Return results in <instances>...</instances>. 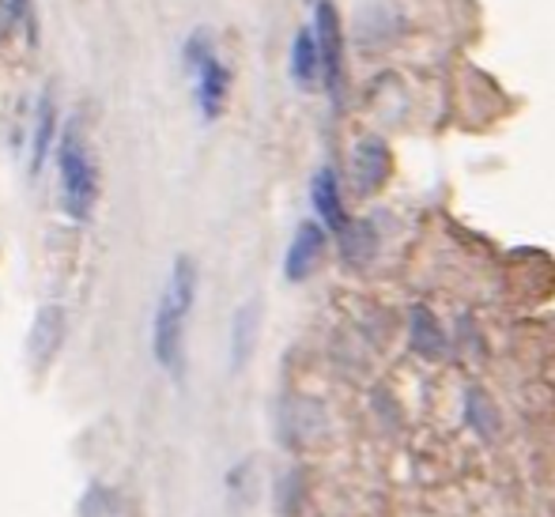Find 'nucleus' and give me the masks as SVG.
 I'll use <instances>...</instances> for the list:
<instances>
[{
	"label": "nucleus",
	"instance_id": "nucleus-15",
	"mask_svg": "<svg viewBox=\"0 0 555 517\" xmlns=\"http://www.w3.org/2000/svg\"><path fill=\"white\" fill-rule=\"evenodd\" d=\"M121 506H117V495L111 488H91L80 503V517H117Z\"/></svg>",
	"mask_w": 555,
	"mask_h": 517
},
{
	"label": "nucleus",
	"instance_id": "nucleus-9",
	"mask_svg": "<svg viewBox=\"0 0 555 517\" xmlns=\"http://www.w3.org/2000/svg\"><path fill=\"white\" fill-rule=\"evenodd\" d=\"M310 201H314L318 219H322L330 231L340 234L344 227H348V216H344V208H340V182H336V175L330 167H322L314 175V182H310Z\"/></svg>",
	"mask_w": 555,
	"mask_h": 517
},
{
	"label": "nucleus",
	"instance_id": "nucleus-4",
	"mask_svg": "<svg viewBox=\"0 0 555 517\" xmlns=\"http://www.w3.org/2000/svg\"><path fill=\"white\" fill-rule=\"evenodd\" d=\"M314 35L318 50H322V83L330 91L333 103H340L344 91V35H340V15L330 0H318L314 8Z\"/></svg>",
	"mask_w": 555,
	"mask_h": 517
},
{
	"label": "nucleus",
	"instance_id": "nucleus-3",
	"mask_svg": "<svg viewBox=\"0 0 555 517\" xmlns=\"http://www.w3.org/2000/svg\"><path fill=\"white\" fill-rule=\"evenodd\" d=\"M185 65L193 68V80H197V106L208 121L223 114V103H227V91H231V73L227 65L212 53L205 35H193L190 46H185Z\"/></svg>",
	"mask_w": 555,
	"mask_h": 517
},
{
	"label": "nucleus",
	"instance_id": "nucleus-1",
	"mask_svg": "<svg viewBox=\"0 0 555 517\" xmlns=\"http://www.w3.org/2000/svg\"><path fill=\"white\" fill-rule=\"evenodd\" d=\"M197 299V264L190 257H178L170 269L167 292L155 310V328H152V348L163 371H170L175 378L185 374V318Z\"/></svg>",
	"mask_w": 555,
	"mask_h": 517
},
{
	"label": "nucleus",
	"instance_id": "nucleus-2",
	"mask_svg": "<svg viewBox=\"0 0 555 517\" xmlns=\"http://www.w3.org/2000/svg\"><path fill=\"white\" fill-rule=\"evenodd\" d=\"M57 170H61V201H65V211L73 219H88L99 197V178L88 144L80 140V125H68L61 132Z\"/></svg>",
	"mask_w": 555,
	"mask_h": 517
},
{
	"label": "nucleus",
	"instance_id": "nucleus-14",
	"mask_svg": "<svg viewBox=\"0 0 555 517\" xmlns=\"http://www.w3.org/2000/svg\"><path fill=\"white\" fill-rule=\"evenodd\" d=\"M465 423L476 430L480 438H495V404H491V397L483 393V389H468L465 393Z\"/></svg>",
	"mask_w": 555,
	"mask_h": 517
},
{
	"label": "nucleus",
	"instance_id": "nucleus-5",
	"mask_svg": "<svg viewBox=\"0 0 555 517\" xmlns=\"http://www.w3.org/2000/svg\"><path fill=\"white\" fill-rule=\"evenodd\" d=\"M351 175H356V190L363 193H378L382 185L389 182V175H393V155H389V147L382 144L378 137H366L356 144V152H351Z\"/></svg>",
	"mask_w": 555,
	"mask_h": 517
},
{
	"label": "nucleus",
	"instance_id": "nucleus-7",
	"mask_svg": "<svg viewBox=\"0 0 555 517\" xmlns=\"http://www.w3.org/2000/svg\"><path fill=\"white\" fill-rule=\"evenodd\" d=\"M61 340H65V310L61 307H42L30 325V336H27V351H30V363L42 371V366L53 363L57 356Z\"/></svg>",
	"mask_w": 555,
	"mask_h": 517
},
{
	"label": "nucleus",
	"instance_id": "nucleus-13",
	"mask_svg": "<svg viewBox=\"0 0 555 517\" xmlns=\"http://www.w3.org/2000/svg\"><path fill=\"white\" fill-rule=\"evenodd\" d=\"M53 125H57V106H53V95L46 91L38 99V121H35V155H30V170H42L46 155H50V144H53Z\"/></svg>",
	"mask_w": 555,
	"mask_h": 517
},
{
	"label": "nucleus",
	"instance_id": "nucleus-12",
	"mask_svg": "<svg viewBox=\"0 0 555 517\" xmlns=\"http://www.w3.org/2000/svg\"><path fill=\"white\" fill-rule=\"evenodd\" d=\"M336 238H340L344 261H351V264L371 261L374 249H378V238H374V227H371V223H363V219H348V227H344V231L336 234Z\"/></svg>",
	"mask_w": 555,
	"mask_h": 517
},
{
	"label": "nucleus",
	"instance_id": "nucleus-11",
	"mask_svg": "<svg viewBox=\"0 0 555 517\" xmlns=\"http://www.w3.org/2000/svg\"><path fill=\"white\" fill-rule=\"evenodd\" d=\"M257 302H242L231 318V371H242L246 359L254 356V340H257Z\"/></svg>",
	"mask_w": 555,
	"mask_h": 517
},
{
	"label": "nucleus",
	"instance_id": "nucleus-8",
	"mask_svg": "<svg viewBox=\"0 0 555 517\" xmlns=\"http://www.w3.org/2000/svg\"><path fill=\"white\" fill-rule=\"evenodd\" d=\"M409 344H412V351L424 359H442L446 348H450L446 328L439 325V318H435L427 307L409 310Z\"/></svg>",
	"mask_w": 555,
	"mask_h": 517
},
{
	"label": "nucleus",
	"instance_id": "nucleus-17",
	"mask_svg": "<svg viewBox=\"0 0 555 517\" xmlns=\"http://www.w3.org/2000/svg\"><path fill=\"white\" fill-rule=\"evenodd\" d=\"M12 20H15V15H12V12H8V8H4V4H0V38H4V35H8V27H12Z\"/></svg>",
	"mask_w": 555,
	"mask_h": 517
},
{
	"label": "nucleus",
	"instance_id": "nucleus-10",
	"mask_svg": "<svg viewBox=\"0 0 555 517\" xmlns=\"http://www.w3.org/2000/svg\"><path fill=\"white\" fill-rule=\"evenodd\" d=\"M292 80L302 91L318 88L322 80V50H318V35L310 27H302L292 42Z\"/></svg>",
	"mask_w": 555,
	"mask_h": 517
},
{
	"label": "nucleus",
	"instance_id": "nucleus-6",
	"mask_svg": "<svg viewBox=\"0 0 555 517\" xmlns=\"http://www.w3.org/2000/svg\"><path fill=\"white\" fill-rule=\"evenodd\" d=\"M322 254H325V223H318V219H307V223H299L292 246H287L284 276L292 280V284H302V280H307L310 272L318 269Z\"/></svg>",
	"mask_w": 555,
	"mask_h": 517
},
{
	"label": "nucleus",
	"instance_id": "nucleus-16",
	"mask_svg": "<svg viewBox=\"0 0 555 517\" xmlns=\"http://www.w3.org/2000/svg\"><path fill=\"white\" fill-rule=\"evenodd\" d=\"M8 4H12L15 20H23V27H27L30 38H35V12H30V0H8Z\"/></svg>",
	"mask_w": 555,
	"mask_h": 517
}]
</instances>
